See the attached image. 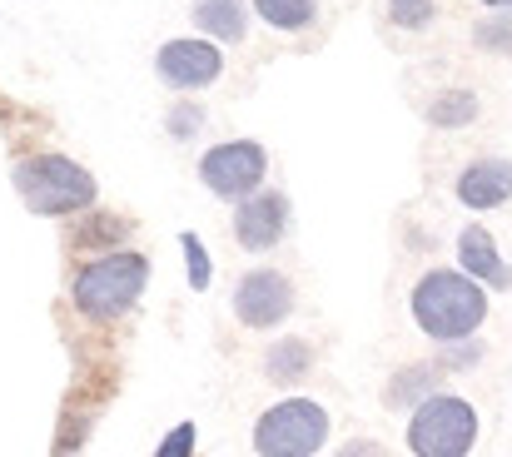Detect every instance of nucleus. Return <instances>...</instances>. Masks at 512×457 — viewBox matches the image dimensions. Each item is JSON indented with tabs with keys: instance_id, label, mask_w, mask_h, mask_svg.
I'll return each mask as SVG.
<instances>
[{
	"instance_id": "f257e3e1",
	"label": "nucleus",
	"mask_w": 512,
	"mask_h": 457,
	"mask_svg": "<svg viewBox=\"0 0 512 457\" xmlns=\"http://www.w3.org/2000/svg\"><path fill=\"white\" fill-rule=\"evenodd\" d=\"M413 318L433 343H468L488 318V289L463 269H428L413 284Z\"/></svg>"
},
{
	"instance_id": "f03ea898",
	"label": "nucleus",
	"mask_w": 512,
	"mask_h": 457,
	"mask_svg": "<svg viewBox=\"0 0 512 457\" xmlns=\"http://www.w3.org/2000/svg\"><path fill=\"white\" fill-rule=\"evenodd\" d=\"M145 284H150V259L140 249H110L105 259H90L75 274L70 304L90 323H115V318H125L130 308L140 304Z\"/></svg>"
},
{
	"instance_id": "7ed1b4c3",
	"label": "nucleus",
	"mask_w": 512,
	"mask_h": 457,
	"mask_svg": "<svg viewBox=\"0 0 512 457\" xmlns=\"http://www.w3.org/2000/svg\"><path fill=\"white\" fill-rule=\"evenodd\" d=\"M15 194L40 219H65L95 204V174L65 154H30L15 164Z\"/></svg>"
},
{
	"instance_id": "20e7f679",
	"label": "nucleus",
	"mask_w": 512,
	"mask_h": 457,
	"mask_svg": "<svg viewBox=\"0 0 512 457\" xmlns=\"http://www.w3.org/2000/svg\"><path fill=\"white\" fill-rule=\"evenodd\" d=\"M478 443V408L458 393H433L408 413L413 457H468Z\"/></svg>"
},
{
	"instance_id": "39448f33",
	"label": "nucleus",
	"mask_w": 512,
	"mask_h": 457,
	"mask_svg": "<svg viewBox=\"0 0 512 457\" xmlns=\"http://www.w3.org/2000/svg\"><path fill=\"white\" fill-rule=\"evenodd\" d=\"M329 443V413L314 398H284L254 423L259 457H319Z\"/></svg>"
},
{
	"instance_id": "423d86ee",
	"label": "nucleus",
	"mask_w": 512,
	"mask_h": 457,
	"mask_svg": "<svg viewBox=\"0 0 512 457\" xmlns=\"http://www.w3.org/2000/svg\"><path fill=\"white\" fill-rule=\"evenodd\" d=\"M264 169H269V154L259 140H229V145H214V150L199 159V179L209 194L219 199H254L264 189Z\"/></svg>"
},
{
	"instance_id": "0eeeda50",
	"label": "nucleus",
	"mask_w": 512,
	"mask_h": 457,
	"mask_svg": "<svg viewBox=\"0 0 512 457\" xmlns=\"http://www.w3.org/2000/svg\"><path fill=\"white\" fill-rule=\"evenodd\" d=\"M294 313V284L274 269H249L239 284H234V318L244 328H279L284 318Z\"/></svg>"
},
{
	"instance_id": "6e6552de",
	"label": "nucleus",
	"mask_w": 512,
	"mask_h": 457,
	"mask_svg": "<svg viewBox=\"0 0 512 457\" xmlns=\"http://www.w3.org/2000/svg\"><path fill=\"white\" fill-rule=\"evenodd\" d=\"M284 234H289V199H284V194L259 189L254 199H244V204L234 209V239H239L249 254H269Z\"/></svg>"
},
{
	"instance_id": "1a4fd4ad",
	"label": "nucleus",
	"mask_w": 512,
	"mask_h": 457,
	"mask_svg": "<svg viewBox=\"0 0 512 457\" xmlns=\"http://www.w3.org/2000/svg\"><path fill=\"white\" fill-rule=\"evenodd\" d=\"M155 70H160V80H165L170 90H204V85L219 80L224 55H219L209 40H170V45L160 50Z\"/></svg>"
},
{
	"instance_id": "9d476101",
	"label": "nucleus",
	"mask_w": 512,
	"mask_h": 457,
	"mask_svg": "<svg viewBox=\"0 0 512 457\" xmlns=\"http://www.w3.org/2000/svg\"><path fill=\"white\" fill-rule=\"evenodd\" d=\"M458 269L478 279L483 289H512V264L498 254V239L483 224H468L458 234Z\"/></svg>"
},
{
	"instance_id": "9b49d317",
	"label": "nucleus",
	"mask_w": 512,
	"mask_h": 457,
	"mask_svg": "<svg viewBox=\"0 0 512 457\" xmlns=\"http://www.w3.org/2000/svg\"><path fill=\"white\" fill-rule=\"evenodd\" d=\"M458 199L463 209H498L512 199V159H473L463 174H458Z\"/></svg>"
},
{
	"instance_id": "f8f14e48",
	"label": "nucleus",
	"mask_w": 512,
	"mask_h": 457,
	"mask_svg": "<svg viewBox=\"0 0 512 457\" xmlns=\"http://www.w3.org/2000/svg\"><path fill=\"white\" fill-rule=\"evenodd\" d=\"M309 368H314V348H309L304 338H279V343L264 348V378L279 383V388L299 383Z\"/></svg>"
},
{
	"instance_id": "ddd939ff",
	"label": "nucleus",
	"mask_w": 512,
	"mask_h": 457,
	"mask_svg": "<svg viewBox=\"0 0 512 457\" xmlns=\"http://www.w3.org/2000/svg\"><path fill=\"white\" fill-rule=\"evenodd\" d=\"M194 20H199L204 35H214V40H224V45L244 40V30H249L244 0H194Z\"/></svg>"
},
{
	"instance_id": "4468645a",
	"label": "nucleus",
	"mask_w": 512,
	"mask_h": 457,
	"mask_svg": "<svg viewBox=\"0 0 512 457\" xmlns=\"http://www.w3.org/2000/svg\"><path fill=\"white\" fill-rule=\"evenodd\" d=\"M478 115V95L473 90H443L433 105H428V125H438V130H458V125H468Z\"/></svg>"
},
{
	"instance_id": "2eb2a0df",
	"label": "nucleus",
	"mask_w": 512,
	"mask_h": 457,
	"mask_svg": "<svg viewBox=\"0 0 512 457\" xmlns=\"http://www.w3.org/2000/svg\"><path fill=\"white\" fill-rule=\"evenodd\" d=\"M254 10L274 30H304V25H314V0H254Z\"/></svg>"
},
{
	"instance_id": "dca6fc26",
	"label": "nucleus",
	"mask_w": 512,
	"mask_h": 457,
	"mask_svg": "<svg viewBox=\"0 0 512 457\" xmlns=\"http://www.w3.org/2000/svg\"><path fill=\"white\" fill-rule=\"evenodd\" d=\"M473 40L488 55H512V15H483L478 30H473Z\"/></svg>"
},
{
	"instance_id": "f3484780",
	"label": "nucleus",
	"mask_w": 512,
	"mask_h": 457,
	"mask_svg": "<svg viewBox=\"0 0 512 457\" xmlns=\"http://www.w3.org/2000/svg\"><path fill=\"white\" fill-rule=\"evenodd\" d=\"M388 20L398 30H428L433 25V0H388Z\"/></svg>"
},
{
	"instance_id": "a211bd4d",
	"label": "nucleus",
	"mask_w": 512,
	"mask_h": 457,
	"mask_svg": "<svg viewBox=\"0 0 512 457\" xmlns=\"http://www.w3.org/2000/svg\"><path fill=\"white\" fill-rule=\"evenodd\" d=\"M184 244V264H189V289H209V279H214V269H209V254H204V239L199 234H184L179 239Z\"/></svg>"
},
{
	"instance_id": "6ab92c4d",
	"label": "nucleus",
	"mask_w": 512,
	"mask_h": 457,
	"mask_svg": "<svg viewBox=\"0 0 512 457\" xmlns=\"http://www.w3.org/2000/svg\"><path fill=\"white\" fill-rule=\"evenodd\" d=\"M194 423H174L170 433H165V443L155 448V457H194Z\"/></svg>"
},
{
	"instance_id": "aec40b11",
	"label": "nucleus",
	"mask_w": 512,
	"mask_h": 457,
	"mask_svg": "<svg viewBox=\"0 0 512 457\" xmlns=\"http://www.w3.org/2000/svg\"><path fill=\"white\" fill-rule=\"evenodd\" d=\"M125 229H130V224H120V219H90V234H80V249H85V244H110V239H125Z\"/></svg>"
},
{
	"instance_id": "412c9836",
	"label": "nucleus",
	"mask_w": 512,
	"mask_h": 457,
	"mask_svg": "<svg viewBox=\"0 0 512 457\" xmlns=\"http://www.w3.org/2000/svg\"><path fill=\"white\" fill-rule=\"evenodd\" d=\"M199 125H204V115H199L194 105H189V110H184V105L170 110V135L174 140H194V130H199Z\"/></svg>"
},
{
	"instance_id": "4be33fe9",
	"label": "nucleus",
	"mask_w": 512,
	"mask_h": 457,
	"mask_svg": "<svg viewBox=\"0 0 512 457\" xmlns=\"http://www.w3.org/2000/svg\"><path fill=\"white\" fill-rule=\"evenodd\" d=\"M334 457H383V448H378V443H368V438H353V443H343Z\"/></svg>"
},
{
	"instance_id": "5701e85b",
	"label": "nucleus",
	"mask_w": 512,
	"mask_h": 457,
	"mask_svg": "<svg viewBox=\"0 0 512 457\" xmlns=\"http://www.w3.org/2000/svg\"><path fill=\"white\" fill-rule=\"evenodd\" d=\"M483 5H493V10H512V0H483Z\"/></svg>"
}]
</instances>
